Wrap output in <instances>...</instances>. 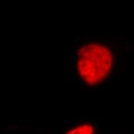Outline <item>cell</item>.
Listing matches in <instances>:
<instances>
[{
    "label": "cell",
    "instance_id": "cell-1",
    "mask_svg": "<svg viewBox=\"0 0 134 134\" xmlns=\"http://www.w3.org/2000/svg\"><path fill=\"white\" fill-rule=\"evenodd\" d=\"M114 63V52L105 43L87 42L76 50V74L86 86L95 87L102 85L113 72Z\"/></svg>",
    "mask_w": 134,
    "mask_h": 134
},
{
    "label": "cell",
    "instance_id": "cell-2",
    "mask_svg": "<svg viewBox=\"0 0 134 134\" xmlns=\"http://www.w3.org/2000/svg\"><path fill=\"white\" fill-rule=\"evenodd\" d=\"M97 129L93 124L90 122H83V124H79L71 129H69L64 134H95Z\"/></svg>",
    "mask_w": 134,
    "mask_h": 134
}]
</instances>
